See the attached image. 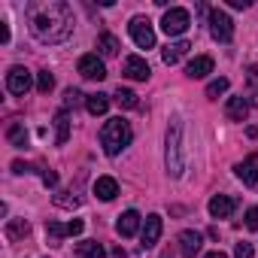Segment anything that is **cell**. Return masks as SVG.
<instances>
[{
	"label": "cell",
	"mask_w": 258,
	"mask_h": 258,
	"mask_svg": "<svg viewBox=\"0 0 258 258\" xmlns=\"http://www.w3.org/2000/svg\"><path fill=\"white\" fill-rule=\"evenodd\" d=\"M31 85H34L31 70H25V67H10V73H7V88H10V94L25 97V94L31 91Z\"/></svg>",
	"instance_id": "obj_7"
},
{
	"label": "cell",
	"mask_w": 258,
	"mask_h": 258,
	"mask_svg": "<svg viewBox=\"0 0 258 258\" xmlns=\"http://www.w3.org/2000/svg\"><path fill=\"white\" fill-rule=\"evenodd\" d=\"M76 70H79V76L82 79H106V67H103V61L94 55V52H88V55H82L79 58V64H76Z\"/></svg>",
	"instance_id": "obj_8"
},
{
	"label": "cell",
	"mask_w": 258,
	"mask_h": 258,
	"mask_svg": "<svg viewBox=\"0 0 258 258\" xmlns=\"http://www.w3.org/2000/svg\"><path fill=\"white\" fill-rule=\"evenodd\" d=\"M28 231H31V225H28L25 219H13V222L7 225V240H13V243H16V240H25Z\"/></svg>",
	"instance_id": "obj_24"
},
{
	"label": "cell",
	"mask_w": 258,
	"mask_h": 258,
	"mask_svg": "<svg viewBox=\"0 0 258 258\" xmlns=\"http://www.w3.org/2000/svg\"><path fill=\"white\" fill-rule=\"evenodd\" d=\"M76 258H106V252L97 240H82L76 246Z\"/></svg>",
	"instance_id": "obj_20"
},
{
	"label": "cell",
	"mask_w": 258,
	"mask_h": 258,
	"mask_svg": "<svg viewBox=\"0 0 258 258\" xmlns=\"http://www.w3.org/2000/svg\"><path fill=\"white\" fill-rule=\"evenodd\" d=\"M0 40L10 43V25H7V22H0Z\"/></svg>",
	"instance_id": "obj_38"
},
{
	"label": "cell",
	"mask_w": 258,
	"mask_h": 258,
	"mask_svg": "<svg viewBox=\"0 0 258 258\" xmlns=\"http://www.w3.org/2000/svg\"><path fill=\"white\" fill-rule=\"evenodd\" d=\"M115 103H118L121 109H137V106H140V100H137V94H134L131 88H118V91H115Z\"/></svg>",
	"instance_id": "obj_25"
},
{
	"label": "cell",
	"mask_w": 258,
	"mask_h": 258,
	"mask_svg": "<svg viewBox=\"0 0 258 258\" xmlns=\"http://www.w3.org/2000/svg\"><path fill=\"white\" fill-rule=\"evenodd\" d=\"M97 49H100L103 58H115L121 46H118V40H115L112 34H100V37H97Z\"/></svg>",
	"instance_id": "obj_23"
},
{
	"label": "cell",
	"mask_w": 258,
	"mask_h": 258,
	"mask_svg": "<svg viewBox=\"0 0 258 258\" xmlns=\"http://www.w3.org/2000/svg\"><path fill=\"white\" fill-rule=\"evenodd\" d=\"M94 195H97L100 201H112V198L118 195V182H115L112 176H97V182H94Z\"/></svg>",
	"instance_id": "obj_17"
},
{
	"label": "cell",
	"mask_w": 258,
	"mask_h": 258,
	"mask_svg": "<svg viewBox=\"0 0 258 258\" xmlns=\"http://www.w3.org/2000/svg\"><path fill=\"white\" fill-rule=\"evenodd\" d=\"M237 210V201L231 195H216L210 201V216L213 219H231V213Z\"/></svg>",
	"instance_id": "obj_11"
},
{
	"label": "cell",
	"mask_w": 258,
	"mask_h": 258,
	"mask_svg": "<svg viewBox=\"0 0 258 258\" xmlns=\"http://www.w3.org/2000/svg\"><path fill=\"white\" fill-rule=\"evenodd\" d=\"M7 140H10V146H16V149H25V146H28V131H25L22 121H13V124L7 127Z\"/></svg>",
	"instance_id": "obj_18"
},
{
	"label": "cell",
	"mask_w": 258,
	"mask_h": 258,
	"mask_svg": "<svg viewBox=\"0 0 258 258\" xmlns=\"http://www.w3.org/2000/svg\"><path fill=\"white\" fill-rule=\"evenodd\" d=\"M82 103V91L79 88H67L64 91V109H76Z\"/></svg>",
	"instance_id": "obj_28"
},
{
	"label": "cell",
	"mask_w": 258,
	"mask_h": 258,
	"mask_svg": "<svg viewBox=\"0 0 258 258\" xmlns=\"http://www.w3.org/2000/svg\"><path fill=\"white\" fill-rule=\"evenodd\" d=\"M234 170H237V176L243 179V185H255V182H258V155L243 158Z\"/></svg>",
	"instance_id": "obj_14"
},
{
	"label": "cell",
	"mask_w": 258,
	"mask_h": 258,
	"mask_svg": "<svg viewBox=\"0 0 258 258\" xmlns=\"http://www.w3.org/2000/svg\"><path fill=\"white\" fill-rule=\"evenodd\" d=\"M67 140H70V118H67V112H58L55 115V143L64 146Z\"/></svg>",
	"instance_id": "obj_22"
},
{
	"label": "cell",
	"mask_w": 258,
	"mask_h": 258,
	"mask_svg": "<svg viewBox=\"0 0 258 258\" xmlns=\"http://www.w3.org/2000/svg\"><path fill=\"white\" fill-rule=\"evenodd\" d=\"M52 85H55V76H52L49 70H40V73H37V91H40V94H49Z\"/></svg>",
	"instance_id": "obj_27"
},
{
	"label": "cell",
	"mask_w": 258,
	"mask_h": 258,
	"mask_svg": "<svg viewBox=\"0 0 258 258\" xmlns=\"http://www.w3.org/2000/svg\"><path fill=\"white\" fill-rule=\"evenodd\" d=\"M121 70H124V76H127V79H137V82H146V79H149V73H152V70H149V64H146V58H140V55H127Z\"/></svg>",
	"instance_id": "obj_9"
},
{
	"label": "cell",
	"mask_w": 258,
	"mask_h": 258,
	"mask_svg": "<svg viewBox=\"0 0 258 258\" xmlns=\"http://www.w3.org/2000/svg\"><path fill=\"white\" fill-rule=\"evenodd\" d=\"M228 91V79L222 76V79H213L210 85H207V97H219V94H225Z\"/></svg>",
	"instance_id": "obj_29"
},
{
	"label": "cell",
	"mask_w": 258,
	"mask_h": 258,
	"mask_svg": "<svg viewBox=\"0 0 258 258\" xmlns=\"http://www.w3.org/2000/svg\"><path fill=\"white\" fill-rule=\"evenodd\" d=\"M161 258H173V255H170V252H164V255H161Z\"/></svg>",
	"instance_id": "obj_41"
},
{
	"label": "cell",
	"mask_w": 258,
	"mask_h": 258,
	"mask_svg": "<svg viewBox=\"0 0 258 258\" xmlns=\"http://www.w3.org/2000/svg\"><path fill=\"white\" fill-rule=\"evenodd\" d=\"M234 258H252V243H246V240L237 243L234 246Z\"/></svg>",
	"instance_id": "obj_32"
},
{
	"label": "cell",
	"mask_w": 258,
	"mask_h": 258,
	"mask_svg": "<svg viewBox=\"0 0 258 258\" xmlns=\"http://www.w3.org/2000/svg\"><path fill=\"white\" fill-rule=\"evenodd\" d=\"M188 49H191V43H188V40H179V43H170V46L161 52V58H164V64H170V67H173V64H176Z\"/></svg>",
	"instance_id": "obj_19"
},
{
	"label": "cell",
	"mask_w": 258,
	"mask_h": 258,
	"mask_svg": "<svg viewBox=\"0 0 258 258\" xmlns=\"http://www.w3.org/2000/svg\"><path fill=\"white\" fill-rule=\"evenodd\" d=\"M85 231V225H82V219H73V222H67V234L70 237H79Z\"/></svg>",
	"instance_id": "obj_33"
},
{
	"label": "cell",
	"mask_w": 258,
	"mask_h": 258,
	"mask_svg": "<svg viewBox=\"0 0 258 258\" xmlns=\"http://www.w3.org/2000/svg\"><path fill=\"white\" fill-rule=\"evenodd\" d=\"M106 258H127V255H124V249H121V246H112V249L106 252Z\"/></svg>",
	"instance_id": "obj_37"
},
{
	"label": "cell",
	"mask_w": 258,
	"mask_h": 258,
	"mask_svg": "<svg viewBox=\"0 0 258 258\" xmlns=\"http://www.w3.org/2000/svg\"><path fill=\"white\" fill-rule=\"evenodd\" d=\"M46 234L58 243L61 237H67V225H58V222H46Z\"/></svg>",
	"instance_id": "obj_30"
},
{
	"label": "cell",
	"mask_w": 258,
	"mask_h": 258,
	"mask_svg": "<svg viewBox=\"0 0 258 258\" xmlns=\"http://www.w3.org/2000/svg\"><path fill=\"white\" fill-rule=\"evenodd\" d=\"M201 246H204V237H201V231H182L179 234V252L185 255V258H195L198 252H201Z\"/></svg>",
	"instance_id": "obj_12"
},
{
	"label": "cell",
	"mask_w": 258,
	"mask_h": 258,
	"mask_svg": "<svg viewBox=\"0 0 258 258\" xmlns=\"http://www.w3.org/2000/svg\"><path fill=\"white\" fill-rule=\"evenodd\" d=\"M246 79H249L252 85H258V64H252V67L246 70Z\"/></svg>",
	"instance_id": "obj_36"
},
{
	"label": "cell",
	"mask_w": 258,
	"mask_h": 258,
	"mask_svg": "<svg viewBox=\"0 0 258 258\" xmlns=\"http://www.w3.org/2000/svg\"><path fill=\"white\" fill-rule=\"evenodd\" d=\"M25 19L31 34L46 46H58L73 34V10L64 0H34L25 7Z\"/></svg>",
	"instance_id": "obj_1"
},
{
	"label": "cell",
	"mask_w": 258,
	"mask_h": 258,
	"mask_svg": "<svg viewBox=\"0 0 258 258\" xmlns=\"http://www.w3.org/2000/svg\"><path fill=\"white\" fill-rule=\"evenodd\" d=\"M243 225H246L249 231H258V207H249V210H246V216H243Z\"/></svg>",
	"instance_id": "obj_31"
},
{
	"label": "cell",
	"mask_w": 258,
	"mask_h": 258,
	"mask_svg": "<svg viewBox=\"0 0 258 258\" xmlns=\"http://www.w3.org/2000/svg\"><path fill=\"white\" fill-rule=\"evenodd\" d=\"M85 109H88L91 115H106L109 97H106V94H88V97H85Z\"/></svg>",
	"instance_id": "obj_21"
},
{
	"label": "cell",
	"mask_w": 258,
	"mask_h": 258,
	"mask_svg": "<svg viewBox=\"0 0 258 258\" xmlns=\"http://www.w3.org/2000/svg\"><path fill=\"white\" fill-rule=\"evenodd\" d=\"M225 115H228L231 121H243V118L249 115V103H246V97H228V103H225Z\"/></svg>",
	"instance_id": "obj_16"
},
{
	"label": "cell",
	"mask_w": 258,
	"mask_h": 258,
	"mask_svg": "<svg viewBox=\"0 0 258 258\" xmlns=\"http://www.w3.org/2000/svg\"><path fill=\"white\" fill-rule=\"evenodd\" d=\"M127 31H131V40L140 49H152L155 46V31H152V22L146 16H134L131 25H127Z\"/></svg>",
	"instance_id": "obj_5"
},
{
	"label": "cell",
	"mask_w": 258,
	"mask_h": 258,
	"mask_svg": "<svg viewBox=\"0 0 258 258\" xmlns=\"http://www.w3.org/2000/svg\"><path fill=\"white\" fill-rule=\"evenodd\" d=\"M207 73H213V58H210V55H198V58L188 61V67H185V76H188V79H204Z\"/></svg>",
	"instance_id": "obj_15"
},
{
	"label": "cell",
	"mask_w": 258,
	"mask_h": 258,
	"mask_svg": "<svg viewBox=\"0 0 258 258\" xmlns=\"http://www.w3.org/2000/svg\"><path fill=\"white\" fill-rule=\"evenodd\" d=\"M185 170V158H182V124L173 118V124L167 127V173L170 176H182Z\"/></svg>",
	"instance_id": "obj_3"
},
{
	"label": "cell",
	"mask_w": 258,
	"mask_h": 258,
	"mask_svg": "<svg viewBox=\"0 0 258 258\" xmlns=\"http://www.w3.org/2000/svg\"><path fill=\"white\" fill-rule=\"evenodd\" d=\"M13 170H16V173H34V164H25V161H13Z\"/></svg>",
	"instance_id": "obj_35"
},
{
	"label": "cell",
	"mask_w": 258,
	"mask_h": 258,
	"mask_svg": "<svg viewBox=\"0 0 258 258\" xmlns=\"http://www.w3.org/2000/svg\"><path fill=\"white\" fill-rule=\"evenodd\" d=\"M228 4H231L234 10H246V7H249V0H228Z\"/></svg>",
	"instance_id": "obj_39"
},
{
	"label": "cell",
	"mask_w": 258,
	"mask_h": 258,
	"mask_svg": "<svg viewBox=\"0 0 258 258\" xmlns=\"http://www.w3.org/2000/svg\"><path fill=\"white\" fill-rule=\"evenodd\" d=\"M188 25H191V19H188V10H182V7L167 10L164 19H161V31H164L167 37H179V34H185Z\"/></svg>",
	"instance_id": "obj_4"
},
{
	"label": "cell",
	"mask_w": 258,
	"mask_h": 258,
	"mask_svg": "<svg viewBox=\"0 0 258 258\" xmlns=\"http://www.w3.org/2000/svg\"><path fill=\"white\" fill-rule=\"evenodd\" d=\"M115 231H118L121 237H134V234L140 231V213H137V210L121 213V216H118V222H115Z\"/></svg>",
	"instance_id": "obj_13"
},
{
	"label": "cell",
	"mask_w": 258,
	"mask_h": 258,
	"mask_svg": "<svg viewBox=\"0 0 258 258\" xmlns=\"http://www.w3.org/2000/svg\"><path fill=\"white\" fill-rule=\"evenodd\" d=\"M210 34H213V40H219V43H231V37H234V22L228 19V13L210 10Z\"/></svg>",
	"instance_id": "obj_6"
},
{
	"label": "cell",
	"mask_w": 258,
	"mask_h": 258,
	"mask_svg": "<svg viewBox=\"0 0 258 258\" xmlns=\"http://www.w3.org/2000/svg\"><path fill=\"white\" fill-rule=\"evenodd\" d=\"M161 228H164V225H161V216H155V213L146 216L143 231H140V240H143L140 246H143V249H152V246L158 243V237H161Z\"/></svg>",
	"instance_id": "obj_10"
},
{
	"label": "cell",
	"mask_w": 258,
	"mask_h": 258,
	"mask_svg": "<svg viewBox=\"0 0 258 258\" xmlns=\"http://www.w3.org/2000/svg\"><path fill=\"white\" fill-rule=\"evenodd\" d=\"M43 182H46L49 188H55V185H58V173H55V170H43Z\"/></svg>",
	"instance_id": "obj_34"
},
{
	"label": "cell",
	"mask_w": 258,
	"mask_h": 258,
	"mask_svg": "<svg viewBox=\"0 0 258 258\" xmlns=\"http://www.w3.org/2000/svg\"><path fill=\"white\" fill-rule=\"evenodd\" d=\"M79 204H82V198H79V195H73V191H61V195H55V207L73 210V207H79Z\"/></svg>",
	"instance_id": "obj_26"
},
{
	"label": "cell",
	"mask_w": 258,
	"mask_h": 258,
	"mask_svg": "<svg viewBox=\"0 0 258 258\" xmlns=\"http://www.w3.org/2000/svg\"><path fill=\"white\" fill-rule=\"evenodd\" d=\"M204 258H228V255H225V252H219V249H216V252H207V255H204Z\"/></svg>",
	"instance_id": "obj_40"
},
{
	"label": "cell",
	"mask_w": 258,
	"mask_h": 258,
	"mask_svg": "<svg viewBox=\"0 0 258 258\" xmlns=\"http://www.w3.org/2000/svg\"><path fill=\"white\" fill-rule=\"evenodd\" d=\"M134 140V131H131V124H127L121 115L118 118H109L103 127H100V146L106 155H118L121 149H127Z\"/></svg>",
	"instance_id": "obj_2"
}]
</instances>
